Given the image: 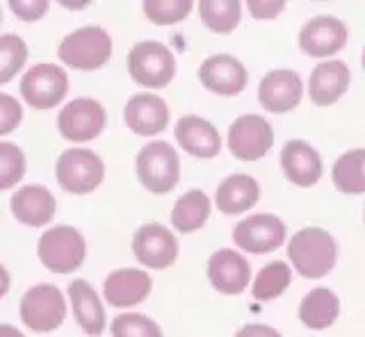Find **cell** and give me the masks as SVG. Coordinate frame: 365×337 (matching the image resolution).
I'll return each mask as SVG.
<instances>
[{
	"label": "cell",
	"instance_id": "6da1fadb",
	"mask_svg": "<svg viewBox=\"0 0 365 337\" xmlns=\"http://www.w3.org/2000/svg\"><path fill=\"white\" fill-rule=\"evenodd\" d=\"M288 257L302 278H324L338 260V246L324 228H302L288 244Z\"/></svg>",
	"mask_w": 365,
	"mask_h": 337
},
{
	"label": "cell",
	"instance_id": "7a4b0ae2",
	"mask_svg": "<svg viewBox=\"0 0 365 337\" xmlns=\"http://www.w3.org/2000/svg\"><path fill=\"white\" fill-rule=\"evenodd\" d=\"M57 58L78 71H96L112 58V37L101 26H85L66 35Z\"/></svg>",
	"mask_w": 365,
	"mask_h": 337
},
{
	"label": "cell",
	"instance_id": "3957f363",
	"mask_svg": "<svg viewBox=\"0 0 365 337\" xmlns=\"http://www.w3.org/2000/svg\"><path fill=\"white\" fill-rule=\"evenodd\" d=\"M137 178L151 194H169L180 181V157L167 141H151L137 153Z\"/></svg>",
	"mask_w": 365,
	"mask_h": 337
},
{
	"label": "cell",
	"instance_id": "277c9868",
	"mask_svg": "<svg viewBox=\"0 0 365 337\" xmlns=\"http://www.w3.org/2000/svg\"><path fill=\"white\" fill-rule=\"evenodd\" d=\"M41 264L53 274H71L85 262L87 244L83 232L73 226H55L46 230L37 246Z\"/></svg>",
	"mask_w": 365,
	"mask_h": 337
},
{
	"label": "cell",
	"instance_id": "5b68a950",
	"mask_svg": "<svg viewBox=\"0 0 365 337\" xmlns=\"http://www.w3.org/2000/svg\"><path fill=\"white\" fill-rule=\"evenodd\" d=\"M128 73L137 85L163 89L176 73V58L165 43L140 41L128 53Z\"/></svg>",
	"mask_w": 365,
	"mask_h": 337
},
{
	"label": "cell",
	"instance_id": "8992f818",
	"mask_svg": "<svg viewBox=\"0 0 365 337\" xmlns=\"http://www.w3.org/2000/svg\"><path fill=\"white\" fill-rule=\"evenodd\" d=\"M55 176L64 192L89 194L103 183L106 164L89 149H68L57 157Z\"/></svg>",
	"mask_w": 365,
	"mask_h": 337
},
{
	"label": "cell",
	"instance_id": "52a82bcc",
	"mask_svg": "<svg viewBox=\"0 0 365 337\" xmlns=\"http://www.w3.org/2000/svg\"><path fill=\"white\" fill-rule=\"evenodd\" d=\"M21 319L34 333H51L60 328L66 317L64 294L55 285L39 283L21 299Z\"/></svg>",
	"mask_w": 365,
	"mask_h": 337
},
{
	"label": "cell",
	"instance_id": "ba28073f",
	"mask_svg": "<svg viewBox=\"0 0 365 337\" xmlns=\"http://www.w3.org/2000/svg\"><path fill=\"white\" fill-rule=\"evenodd\" d=\"M228 151L242 162H256L274 146V130L260 114H242L228 128Z\"/></svg>",
	"mask_w": 365,
	"mask_h": 337
},
{
	"label": "cell",
	"instance_id": "9c48e42d",
	"mask_svg": "<svg viewBox=\"0 0 365 337\" xmlns=\"http://www.w3.org/2000/svg\"><path fill=\"white\" fill-rule=\"evenodd\" d=\"M68 92V75L57 64H34L21 80V96L34 109H51Z\"/></svg>",
	"mask_w": 365,
	"mask_h": 337
},
{
	"label": "cell",
	"instance_id": "30bf717a",
	"mask_svg": "<svg viewBox=\"0 0 365 337\" xmlns=\"http://www.w3.org/2000/svg\"><path fill=\"white\" fill-rule=\"evenodd\" d=\"M106 107L94 98H76L66 103L57 117V130L64 139L83 144L96 139L106 128Z\"/></svg>",
	"mask_w": 365,
	"mask_h": 337
},
{
	"label": "cell",
	"instance_id": "8fae6325",
	"mask_svg": "<svg viewBox=\"0 0 365 337\" xmlns=\"http://www.w3.org/2000/svg\"><path fill=\"white\" fill-rule=\"evenodd\" d=\"M233 242L245 253H272L285 242V223L269 212L251 215L233 228Z\"/></svg>",
	"mask_w": 365,
	"mask_h": 337
},
{
	"label": "cell",
	"instance_id": "7c38bea8",
	"mask_svg": "<svg viewBox=\"0 0 365 337\" xmlns=\"http://www.w3.org/2000/svg\"><path fill=\"white\" fill-rule=\"evenodd\" d=\"M133 253L148 269H167L178 257V242L163 223H144L133 237Z\"/></svg>",
	"mask_w": 365,
	"mask_h": 337
},
{
	"label": "cell",
	"instance_id": "4fadbf2b",
	"mask_svg": "<svg viewBox=\"0 0 365 337\" xmlns=\"http://www.w3.org/2000/svg\"><path fill=\"white\" fill-rule=\"evenodd\" d=\"M199 80L217 96H237L249 82L245 64L233 55H212L199 66Z\"/></svg>",
	"mask_w": 365,
	"mask_h": 337
},
{
	"label": "cell",
	"instance_id": "5bb4252c",
	"mask_svg": "<svg viewBox=\"0 0 365 337\" xmlns=\"http://www.w3.org/2000/svg\"><path fill=\"white\" fill-rule=\"evenodd\" d=\"M302 77L290 69L269 71L258 85V103L272 114H285L302 103Z\"/></svg>",
	"mask_w": 365,
	"mask_h": 337
},
{
	"label": "cell",
	"instance_id": "9a60e30c",
	"mask_svg": "<svg viewBox=\"0 0 365 337\" xmlns=\"http://www.w3.org/2000/svg\"><path fill=\"white\" fill-rule=\"evenodd\" d=\"M347 43V26L336 16H315L299 32V48L311 58H331Z\"/></svg>",
	"mask_w": 365,
	"mask_h": 337
},
{
	"label": "cell",
	"instance_id": "2e32d148",
	"mask_svg": "<svg viewBox=\"0 0 365 337\" xmlns=\"http://www.w3.org/2000/svg\"><path fill=\"white\" fill-rule=\"evenodd\" d=\"M208 278L217 291L235 296L247 289L251 280V267L242 253L233 249H220L208 260Z\"/></svg>",
	"mask_w": 365,
	"mask_h": 337
},
{
	"label": "cell",
	"instance_id": "e0dca14e",
	"mask_svg": "<svg viewBox=\"0 0 365 337\" xmlns=\"http://www.w3.org/2000/svg\"><path fill=\"white\" fill-rule=\"evenodd\" d=\"M153 289V280L142 269H117L103 283V294L112 308H133Z\"/></svg>",
	"mask_w": 365,
	"mask_h": 337
},
{
	"label": "cell",
	"instance_id": "ac0fdd59",
	"mask_svg": "<svg viewBox=\"0 0 365 337\" xmlns=\"http://www.w3.org/2000/svg\"><path fill=\"white\" fill-rule=\"evenodd\" d=\"M123 121L135 134L151 137L169 126V105L155 94H135L123 107Z\"/></svg>",
	"mask_w": 365,
	"mask_h": 337
},
{
	"label": "cell",
	"instance_id": "d6986e66",
	"mask_svg": "<svg viewBox=\"0 0 365 337\" xmlns=\"http://www.w3.org/2000/svg\"><path fill=\"white\" fill-rule=\"evenodd\" d=\"M285 178L297 187H313L322 178V157L304 139H290L281 151Z\"/></svg>",
	"mask_w": 365,
	"mask_h": 337
},
{
	"label": "cell",
	"instance_id": "ffe728a7",
	"mask_svg": "<svg viewBox=\"0 0 365 337\" xmlns=\"http://www.w3.org/2000/svg\"><path fill=\"white\" fill-rule=\"evenodd\" d=\"M349 80H351V75H349V69L345 62H340V60L319 62L311 71L308 96H311V100L319 107L334 105L347 94Z\"/></svg>",
	"mask_w": 365,
	"mask_h": 337
},
{
	"label": "cell",
	"instance_id": "44dd1931",
	"mask_svg": "<svg viewBox=\"0 0 365 337\" xmlns=\"http://www.w3.org/2000/svg\"><path fill=\"white\" fill-rule=\"evenodd\" d=\"M176 141L180 149H185L190 155L201 157V160H210V157L220 155L222 151V137L210 121L201 117L187 114L178 119L176 123Z\"/></svg>",
	"mask_w": 365,
	"mask_h": 337
},
{
	"label": "cell",
	"instance_id": "7402d4cb",
	"mask_svg": "<svg viewBox=\"0 0 365 337\" xmlns=\"http://www.w3.org/2000/svg\"><path fill=\"white\" fill-rule=\"evenodd\" d=\"M11 215L26 226H46L57 210V200L43 185H26L11 196Z\"/></svg>",
	"mask_w": 365,
	"mask_h": 337
},
{
	"label": "cell",
	"instance_id": "603a6c76",
	"mask_svg": "<svg viewBox=\"0 0 365 337\" xmlns=\"http://www.w3.org/2000/svg\"><path fill=\"white\" fill-rule=\"evenodd\" d=\"M68 299H71L78 326L87 335L96 337L106 331V310H103V303L96 294V289L87 280L83 278L71 280V285H68Z\"/></svg>",
	"mask_w": 365,
	"mask_h": 337
},
{
	"label": "cell",
	"instance_id": "cb8c5ba5",
	"mask_svg": "<svg viewBox=\"0 0 365 337\" xmlns=\"http://www.w3.org/2000/svg\"><path fill=\"white\" fill-rule=\"evenodd\" d=\"M260 198V185L256 178L247 173H233L222 181L217 187L215 203L224 215H242V212L251 210Z\"/></svg>",
	"mask_w": 365,
	"mask_h": 337
},
{
	"label": "cell",
	"instance_id": "d4e9b609",
	"mask_svg": "<svg viewBox=\"0 0 365 337\" xmlns=\"http://www.w3.org/2000/svg\"><path fill=\"white\" fill-rule=\"evenodd\" d=\"M340 314V299L329 287H315L299 303V321L313 331L334 326Z\"/></svg>",
	"mask_w": 365,
	"mask_h": 337
},
{
	"label": "cell",
	"instance_id": "484cf974",
	"mask_svg": "<svg viewBox=\"0 0 365 337\" xmlns=\"http://www.w3.org/2000/svg\"><path fill=\"white\" fill-rule=\"evenodd\" d=\"M210 198L201 189H190L171 208V226L178 232L187 235L205 226L210 217Z\"/></svg>",
	"mask_w": 365,
	"mask_h": 337
},
{
	"label": "cell",
	"instance_id": "4316f807",
	"mask_svg": "<svg viewBox=\"0 0 365 337\" xmlns=\"http://www.w3.org/2000/svg\"><path fill=\"white\" fill-rule=\"evenodd\" d=\"M331 181L342 194H365V149L342 153L334 164Z\"/></svg>",
	"mask_w": 365,
	"mask_h": 337
},
{
	"label": "cell",
	"instance_id": "83f0119b",
	"mask_svg": "<svg viewBox=\"0 0 365 337\" xmlns=\"http://www.w3.org/2000/svg\"><path fill=\"white\" fill-rule=\"evenodd\" d=\"M199 16L208 30L217 35H228L240 26L242 5L237 0H203L199 3Z\"/></svg>",
	"mask_w": 365,
	"mask_h": 337
},
{
	"label": "cell",
	"instance_id": "f1b7e54d",
	"mask_svg": "<svg viewBox=\"0 0 365 337\" xmlns=\"http://www.w3.org/2000/svg\"><path fill=\"white\" fill-rule=\"evenodd\" d=\"M290 280H292L290 267L281 260H274L258 272L251 291H254L256 301H272V299L281 296L283 291L290 287Z\"/></svg>",
	"mask_w": 365,
	"mask_h": 337
},
{
	"label": "cell",
	"instance_id": "f546056e",
	"mask_svg": "<svg viewBox=\"0 0 365 337\" xmlns=\"http://www.w3.org/2000/svg\"><path fill=\"white\" fill-rule=\"evenodd\" d=\"M28 46L19 35H0V85L9 82L11 77L19 75V71L26 66Z\"/></svg>",
	"mask_w": 365,
	"mask_h": 337
},
{
	"label": "cell",
	"instance_id": "4dcf8cb0",
	"mask_svg": "<svg viewBox=\"0 0 365 337\" xmlns=\"http://www.w3.org/2000/svg\"><path fill=\"white\" fill-rule=\"evenodd\" d=\"M146 18L155 26H174L192 12L190 0H146L142 5Z\"/></svg>",
	"mask_w": 365,
	"mask_h": 337
},
{
	"label": "cell",
	"instance_id": "1f68e13d",
	"mask_svg": "<svg viewBox=\"0 0 365 337\" xmlns=\"http://www.w3.org/2000/svg\"><path fill=\"white\" fill-rule=\"evenodd\" d=\"M110 333L112 337H163V331L151 317H144V314L137 312L117 314L112 319Z\"/></svg>",
	"mask_w": 365,
	"mask_h": 337
},
{
	"label": "cell",
	"instance_id": "d6a6232c",
	"mask_svg": "<svg viewBox=\"0 0 365 337\" xmlns=\"http://www.w3.org/2000/svg\"><path fill=\"white\" fill-rule=\"evenodd\" d=\"M26 176V155L11 141H0V189H9Z\"/></svg>",
	"mask_w": 365,
	"mask_h": 337
},
{
	"label": "cell",
	"instance_id": "836d02e7",
	"mask_svg": "<svg viewBox=\"0 0 365 337\" xmlns=\"http://www.w3.org/2000/svg\"><path fill=\"white\" fill-rule=\"evenodd\" d=\"M23 121L21 103L9 94H0V134H9L19 128Z\"/></svg>",
	"mask_w": 365,
	"mask_h": 337
},
{
	"label": "cell",
	"instance_id": "e575fe53",
	"mask_svg": "<svg viewBox=\"0 0 365 337\" xmlns=\"http://www.w3.org/2000/svg\"><path fill=\"white\" fill-rule=\"evenodd\" d=\"M9 7L23 21H39L48 12V3L46 0H11Z\"/></svg>",
	"mask_w": 365,
	"mask_h": 337
},
{
	"label": "cell",
	"instance_id": "d590c367",
	"mask_svg": "<svg viewBox=\"0 0 365 337\" xmlns=\"http://www.w3.org/2000/svg\"><path fill=\"white\" fill-rule=\"evenodd\" d=\"M247 7H249V14L254 18L269 21V18H277L283 12L285 3H281V0H265V3H260V0H249Z\"/></svg>",
	"mask_w": 365,
	"mask_h": 337
},
{
	"label": "cell",
	"instance_id": "8d00e7d4",
	"mask_svg": "<svg viewBox=\"0 0 365 337\" xmlns=\"http://www.w3.org/2000/svg\"><path fill=\"white\" fill-rule=\"evenodd\" d=\"M233 337H283V335L267 323H247Z\"/></svg>",
	"mask_w": 365,
	"mask_h": 337
},
{
	"label": "cell",
	"instance_id": "74e56055",
	"mask_svg": "<svg viewBox=\"0 0 365 337\" xmlns=\"http://www.w3.org/2000/svg\"><path fill=\"white\" fill-rule=\"evenodd\" d=\"M9 283H11V280H9V272H7V269H5L3 264H0V299H3V296L7 294Z\"/></svg>",
	"mask_w": 365,
	"mask_h": 337
},
{
	"label": "cell",
	"instance_id": "f35d334b",
	"mask_svg": "<svg viewBox=\"0 0 365 337\" xmlns=\"http://www.w3.org/2000/svg\"><path fill=\"white\" fill-rule=\"evenodd\" d=\"M0 337H26L23 335L16 326H11V323H0Z\"/></svg>",
	"mask_w": 365,
	"mask_h": 337
},
{
	"label": "cell",
	"instance_id": "ab89813d",
	"mask_svg": "<svg viewBox=\"0 0 365 337\" xmlns=\"http://www.w3.org/2000/svg\"><path fill=\"white\" fill-rule=\"evenodd\" d=\"M363 71H365V48H363Z\"/></svg>",
	"mask_w": 365,
	"mask_h": 337
},
{
	"label": "cell",
	"instance_id": "60d3db41",
	"mask_svg": "<svg viewBox=\"0 0 365 337\" xmlns=\"http://www.w3.org/2000/svg\"><path fill=\"white\" fill-rule=\"evenodd\" d=\"M0 23H3V9H0Z\"/></svg>",
	"mask_w": 365,
	"mask_h": 337
},
{
	"label": "cell",
	"instance_id": "b9f144b4",
	"mask_svg": "<svg viewBox=\"0 0 365 337\" xmlns=\"http://www.w3.org/2000/svg\"><path fill=\"white\" fill-rule=\"evenodd\" d=\"M363 219H365V210H363Z\"/></svg>",
	"mask_w": 365,
	"mask_h": 337
}]
</instances>
